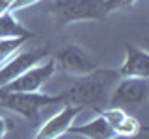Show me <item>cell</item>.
<instances>
[{
	"instance_id": "cell-1",
	"label": "cell",
	"mask_w": 149,
	"mask_h": 139,
	"mask_svg": "<svg viewBox=\"0 0 149 139\" xmlns=\"http://www.w3.org/2000/svg\"><path fill=\"white\" fill-rule=\"evenodd\" d=\"M118 80V71L95 67L91 72L77 76V82L60 93V96L63 104H74L80 108H101V106H106Z\"/></svg>"
},
{
	"instance_id": "cell-2",
	"label": "cell",
	"mask_w": 149,
	"mask_h": 139,
	"mask_svg": "<svg viewBox=\"0 0 149 139\" xmlns=\"http://www.w3.org/2000/svg\"><path fill=\"white\" fill-rule=\"evenodd\" d=\"M47 13L58 26H67L84 21H102L110 11L106 0H52Z\"/></svg>"
},
{
	"instance_id": "cell-3",
	"label": "cell",
	"mask_w": 149,
	"mask_h": 139,
	"mask_svg": "<svg viewBox=\"0 0 149 139\" xmlns=\"http://www.w3.org/2000/svg\"><path fill=\"white\" fill-rule=\"evenodd\" d=\"M63 104L60 95H43L39 91L34 93H21V91H4L0 95V106L6 108L19 117L30 120V122H37L39 111L49 106Z\"/></svg>"
},
{
	"instance_id": "cell-4",
	"label": "cell",
	"mask_w": 149,
	"mask_h": 139,
	"mask_svg": "<svg viewBox=\"0 0 149 139\" xmlns=\"http://www.w3.org/2000/svg\"><path fill=\"white\" fill-rule=\"evenodd\" d=\"M149 100V83L147 78H119L118 83L114 85L106 106L121 108L129 113L136 111L147 104Z\"/></svg>"
},
{
	"instance_id": "cell-5",
	"label": "cell",
	"mask_w": 149,
	"mask_h": 139,
	"mask_svg": "<svg viewBox=\"0 0 149 139\" xmlns=\"http://www.w3.org/2000/svg\"><path fill=\"white\" fill-rule=\"evenodd\" d=\"M56 72V63L52 58H45L43 61L30 67L24 71L21 76H17L15 80H11L8 85H4V91H21V93H34L39 91L47 82L52 78Z\"/></svg>"
},
{
	"instance_id": "cell-6",
	"label": "cell",
	"mask_w": 149,
	"mask_h": 139,
	"mask_svg": "<svg viewBox=\"0 0 149 139\" xmlns=\"http://www.w3.org/2000/svg\"><path fill=\"white\" fill-rule=\"evenodd\" d=\"M52 59H54L56 67H58L60 71L71 74L74 78L91 72L93 69L97 67L95 59L78 45H65L63 48L58 50V54H56Z\"/></svg>"
},
{
	"instance_id": "cell-7",
	"label": "cell",
	"mask_w": 149,
	"mask_h": 139,
	"mask_svg": "<svg viewBox=\"0 0 149 139\" xmlns=\"http://www.w3.org/2000/svg\"><path fill=\"white\" fill-rule=\"evenodd\" d=\"M49 54V48H32L28 52H15L9 59H6L0 65V87L8 85L11 80H15L17 76H21L24 71L30 67L43 61Z\"/></svg>"
},
{
	"instance_id": "cell-8",
	"label": "cell",
	"mask_w": 149,
	"mask_h": 139,
	"mask_svg": "<svg viewBox=\"0 0 149 139\" xmlns=\"http://www.w3.org/2000/svg\"><path fill=\"white\" fill-rule=\"evenodd\" d=\"M84 108L80 106H74V104H63V108L54 113L47 122L37 130L36 137L37 139H56V137H62L67 133V130L71 128V124L74 122V119L78 117Z\"/></svg>"
},
{
	"instance_id": "cell-9",
	"label": "cell",
	"mask_w": 149,
	"mask_h": 139,
	"mask_svg": "<svg viewBox=\"0 0 149 139\" xmlns=\"http://www.w3.org/2000/svg\"><path fill=\"white\" fill-rule=\"evenodd\" d=\"M101 115L108 120L110 128L114 130L116 137H132L140 132V120L134 117L132 113L121 109V108H114V106H106L101 111Z\"/></svg>"
},
{
	"instance_id": "cell-10",
	"label": "cell",
	"mask_w": 149,
	"mask_h": 139,
	"mask_svg": "<svg viewBox=\"0 0 149 139\" xmlns=\"http://www.w3.org/2000/svg\"><path fill=\"white\" fill-rule=\"evenodd\" d=\"M119 78H149V54L136 45H127V54L118 69Z\"/></svg>"
},
{
	"instance_id": "cell-11",
	"label": "cell",
	"mask_w": 149,
	"mask_h": 139,
	"mask_svg": "<svg viewBox=\"0 0 149 139\" xmlns=\"http://www.w3.org/2000/svg\"><path fill=\"white\" fill-rule=\"evenodd\" d=\"M67 133H73V136H82V137H90V139H110L116 137L114 130L110 128L108 120H106L102 115H97L95 119H91L90 122L80 124V126H73L67 130Z\"/></svg>"
},
{
	"instance_id": "cell-12",
	"label": "cell",
	"mask_w": 149,
	"mask_h": 139,
	"mask_svg": "<svg viewBox=\"0 0 149 139\" xmlns=\"http://www.w3.org/2000/svg\"><path fill=\"white\" fill-rule=\"evenodd\" d=\"M13 37H22V39H30L32 32L26 26L13 17L11 11H6L0 15V39H13Z\"/></svg>"
},
{
	"instance_id": "cell-13",
	"label": "cell",
	"mask_w": 149,
	"mask_h": 139,
	"mask_svg": "<svg viewBox=\"0 0 149 139\" xmlns=\"http://www.w3.org/2000/svg\"><path fill=\"white\" fill-rule=\"evenodd\" d=\"M26 43L22 37H13V39H0V65L6 59H9L15 52L21 50V46Z\"/></svg>"
},
{
	"instance_id": "cell-14",
	"label": "cell",
	"mask_w": 149,
	"mask_h": 139,
	"mask_svg": "<svg viewBox=\"0 0 149 139\" xmlns=\"http://www.w3.org/2000/svg\"><path fill=\"white\" fill-rule=\"evenodd\" d=\"M138 0H106V8L108 11H121V9H127L130 6H134Z\"/></svg>"
},
{
	"instance_id": "cell-15",
	"label": "cell",
	"mask_w": 149,
	"mask_h": 139,
	"mask_svg": "<svg viewBox=\"0 0 149 139\" xmlns=\"http://www.w3.org/2000/svg\"><path fill=\"white\" fill-rule=\"evenodd\" d=\"M41 0H13L11 2V11H19V9H26L30 6H36Z\"/></svg>"
},
{
	"instance_id": "cell-16",
	"label": "cell",
	"mask_w": 149,
	"mask_h": 139,
	"mask_svg": "<svg viewBox=\"0 0 149 139\" xmlns=\"http://www.w3.org/2000/svg\"><path fill=\"white\" fill-rule=\"evenodd\" d=\"M11 130V120L6 117H0V137H4Z\"/></svg>"
},
{
	"instance_id": "cell-17",
	"label": "cell",
	"mask_w": 149,
	"mask_h": 139,
	"mask_svg": "<svg viewBox=\"0 0 149 139\" xmlns=\"http://www.w3.org/2000/svg\"><path fill=\"white\" fill-rule=\"evenodd\" d=\"M6 11H11V2L9 0H0V15Z\"/></svg>"
},
{
	"instance_id": "cell-18",
	"label": "cell",
	"mask_w": 149,
	"mask_h": 139,
	"mask_svg": "<svg viewBox=\"0 0 149 139\" xmlns=\"http://www.w3.org/2000/svg\"><path fill=\"white\" fill-rule=\"evenodd\" d=\"M0 95H2V87H0Z\"/></svg>"
},
{
	"instance_id": "cell-19",
	"label": "cell",
	"mask_w": 149,
	"mask_h": 139,
	"mask_svg": "<svg viewBox=\"0 0 149 139\" xmlns=\"http://www.w3.org/2000/svg\"><path fill=\"white\" fill-rule=\"evenodd\" d=\"M9 2H13V0H9Z\"/></svg>"
}]
</instances>
